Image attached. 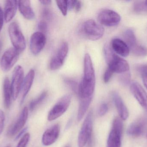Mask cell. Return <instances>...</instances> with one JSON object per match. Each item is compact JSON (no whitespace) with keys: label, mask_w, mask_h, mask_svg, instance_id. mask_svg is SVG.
Returning <instances> with one entry per match:
<instances>
[{"label":"cell","mask_w":147,"mask_h":147,"mask_svg":"<svg viewBox=\"0 0 147 147\" xmlns=\"http://www.w3.org/2000/svg\"><path fill=\"white\" fill-rule=\"evenodd\" d=\"M18 7L19 10L24 18L27 20H32L34 18L35 14L29 0L18 1Z\"/></svg>","instance_id":"obj_19"},{"label":"cell","mask_w":147,"mask_h":147,"mask_svg":"<svg viewBox=\"0 0 147 147\" xmlns=\"http://www.w3.org/2000/svg\"><path fill=\"white\" fill-rule=\"evenodd\" d=\"M6 147H10L9 146H6Z\"/></svg>","instance_id":"obj_44"},{"label":"cell","mask_w":147,"mask_h":147,"mask_svg":"<svg viewBox=\"0 0 147 147\" xmlns=\"http://www.w3.org/2000/svg\"><path fill=\"white\" fill-rule=\"evenodd\" d=\"M130 91L140 105L147 112V94L143 87L136 82L132 83Z\"/></svg>","instance_id":"obj_13"},{"label":"cell","mask_w":147,"mask_h":147,"mask_svg":"<svg viewBox=\"0 0 147 147\" xmlns=\"http://www.w3.org/2000/svg\"><path fill=\"white\" fill-rule=\"evenodd\" d=\"M27 129V128L26 127L25 128L23 129H22L20 133H18V135L16 136V140H17L18 139H19V138H20L22 136H23V134L24 133H26V131Z\"/></svg>","instance_id":"obj_40"},{"label":"cell","mask_w":147,"mask_h":147,"mask_svg":"<svg viewBox=\"0 0 147 147\" xmlns=\"http://www.w3.org/2000/svg\"><path fill=\"white\" fill-rule=\"evenodd\" d=\"M109 107L106 103L102 104L99 107L98 114L100 116H103L108 112Z\"/></svg>","instance_id":"obj_33"},{"label":"cell","mask_w":147,"mask_h":147,"mask_svg":"<svg viewBox=\"0 0 147 147\" xmlns=\"http://www.w3.org/2000/svg\"><path fill=\"white\" fill-rule=\"evenodd\" d=\"M38 28L40 32L45 33L47 31L48 26H47V24L45 22L41 21L38 24Z\"/></svg>","instance_id":"obj_37"},{"label":"cell","mask_w":147,"mask_h":147,"mask_svg":"<svg viewBox=\"0 0 147 147\" xmlns=\"http://www.w3.org/2000/svg\"><path fill=\"white\" fill-rule=\"evenodd\" d=\"M28 115V109L27 107H25L22 110L17 121L9 129L8 135L9 136H13L19 133L25 126L27 121Z\"/></svg>","instance_id":"obj_15"},{"label":"cell","mask_w":147,"mask_h":147,"mask_svg":"<svg viewBox=\"0 0 147 147\" xmlns=\"http://www.w3.org/2000/svg\"><path fill=\"white\" fill-rule=\"evenodd\" d=\"M71 99V96L69 95L61 98L49 112L47 117L48 121H54L63 114L69 108Z\"/></svg>","instance_id":"obj_7"},{"label":"cell","mask_w":147,"mask_h":147,"mask_svg":"<svg viewBox=\"0 0 147 147\" xmlns=\"http://www.w3.org/2000/svg\"><path fill=\"white\" fill-rule=\"evenodd\" d=\"M131 79V75L128 72H125L124 74L121 75L120 80L121 83L124 85H127L130 83Z\"/></svg>","instance_id":"obj_31"},{"label":"cell","mask_w":147,"mask_h":147,"mask_svg":"<svg viewBox=\"0 0 147 147\" xmlns=\"http://www.w3.org/2000/svg\"><path fill=\"white\" fill-rule=\"evenodd\" d=\"M30 134L26 133L22 136L16 147H26L30 140Z\"/></svg>","instance_id":"obj_30"},{"label":"cell","mask_w":147,"mask_h":147,"mask_svg":"<svg viewBox=\"0 0 147 147\" xmlns=\"http://www.w3.org/2000/svg\"><path fill=\"white\" fill-rule=\"evenodd\" d=\"M105 53L108 62L107 68L113 73H124L129 71V66L128 62L115 54L110 48L106 47Z\"/></svg>","instance_id":"obj_2"},{"label":"cell","mask_w":147,"mask_h":147,"mask_svg":"<svg viewBox=\"0 0 147 147\" xmlns=\"http://www.w3.org/2000/svg\"><path fill=\"white\" fill-rule=\"evenodd\" d=\"M42 16L46 20H50L52 17L51 13L48 9H45L43 10Z\"/></svg>","instance_id":"obj_38"},{"label":"cell","mask_w":147,"mask_h":147,"mask_svg":"<svg viewBox=\"0 0 147 147\" xmlns=\"http://www.w3.org/2000/svg\"><path fill=\"white\" fill-rule=\"evenodd\" d=\"M65 82L73 90L74 92L78 93V87L77 83L75 81L67 79H65Z\"/></svg>","instance_id":"obj_32"},{"label":"cell","mask_w":147,"mask_h":147,"mask_svg":"<svg viewBox=\"0 0 147 147\" xmlns=\"http://www.w3.org/2000/svg\"><path fill=\"white\" fill-rule=\"evenodd\" d=\"M5 120V117L4 112L2 110L0 109V135L2 133L4 128Z\"/></svg>","instance_id":"obj_35"},{"label":"cell","mask_w":147,"mask_h":147,"mask_svg":"<svg viewBox=\"0 0 147 147\" xmlns=\"http://www.w3.org/2000/svg\"><path fill=\"white\" fill-rule=\"evenodd\" d=\"M51 0H41L40 1V2L43 5H48L51 4Z\"/></svg>","instance_id":"obj_42"},{"label":"cell","mask_w":147,"mask_h":147,"mask_svg":"<svg viewBox=\"0 0 147 147\" xmlns=\"http://www.w3.org/2000/svg\"><path fill=\"white\" fill-rule=\"evenodd\" d=\"M93 128V113L90 111L82 124L78 137V146L84 147L91 137Z\"/></svg>","instance_id":"obj_4"},{"label":"cell","mask_w":147,"mask_h":147,"mask_svg":"<svg viewBox=\"0 0 147 147\" xmlns=\"http://www.w3.org/2000/svg\"><path fill=\"white\" fill-rule=\"evenodd\" d=\"M111 47L114 51L122 57H126L129 54V47L126 42L120 39H114L111 42Z\"/></svg>","instance_id":"obj_20"},{"label":"cell","mask_w":147,"mask_h":147,"mask_svg":"<svg viewBox=\"0 0 147 147\" xmlns=\"http://www.w3.org/2000/svg\"><path fill=\"white\" fill-rule=\"evenodd\" d=\"M130 50L134 54L137 56H145L147 55V48L138 44Z\"/></svg>","instance_id":"obj_26"},{"label":"cell","mask_w":147,"mask_h":147,"mask_svg":"<svg viewBox=\"0 0 147 147\" xmlns=\"http://www.w3.org/2000/svg\"><path fill=\"white\" fill-rule=\"evenodd\" d=\"M147 124L146 119L142 118L137 120L129 126L127 130V133L132 137H139L143 133Z\"/></svg>","instance_id":"obj_16"},{"label":"cell","mask_w":147,"mask_h":147,"mask_svg":"<svg viewBox=\"0 0 147 147\" xmlns=\"http://www.w3.org/2000/svg\"><path fill=\"white\" fill-rule=\"evenodd\" d=\"M20 53L13 47L4 52L0 61V66L3 71L7 72L13 68L19 59Z\"/></svg>","instance_id":"obj_8"},{"label":"cell","mask_w":147,"mask_h":147,"mask_svg":"<svg viewBox=\"0 0 147 147\" xmlns=\"http://www.w3.org/2000/svg\"><path fill=\"white\" fill-rule=\"evenodd\" d=\"M3 19H4L3 13V12L2 9L0 7V33L1 31L3 26Z\"/></svg>","instance_id":"obj_39"},{"label":"cell","mask_w":147,"mask_h":147,"mask_svg":"<svg viewBox=\"0 0 147 147\" xmlns=\"http://www.w3.org/2000/svg\"><path fill=\"white\" fill-rule=\"evenodd\" d=\"M47 91H44L42 92L38 97L37 98L33 100L32 102H30L29 104V109L31 111H33L34 110L37 106H38L40 103L44 101L47 96Z\"/></svg>","instance_id":"obj_25"},{"label":"cell","mask_w":147,"mask_h":147,"mask_svg":"<svg viewBox=\"0 0 147 147\" xmlns=\"http://www.w3.org/2000/svg\"><path fill=\"white\" fill-rule=\"evenodd\" d=\"M134 10L136 13L147 12V5L145 1H137L135 2L134 5Z\"/></svg>","instance_id":"obj_27"},{"label":"cell","mask_w":147,"mask_h":147,"mask_svg":"<svg viewBox=\"0 0 147 147\" xmlns=\"http://www.w3.org/2000/svg\"><path fill=\"white\" fill-rule=\"evenodd\" d=\"M123 130V124L121 120L119 117H116L108 137L107 147H121Z\"/></svg>","instance_id":"obj_5"},{"label":"cell","mask_w":147,"mask_h":147,"mask_svg":"<svg viewBox=\"0 0 147 147\" xmlns=\"http://www.w3.org/2000/svg\"><path fill=\"white\" fill-rule=\"evenodd\" d=\"M96 84L95 70L90 54H86L84 59V77L80 83L78 94L80 99L92 98Z\"/></svg>","instance_id":"obj_1"},{"label":"cell","mask_w":147,"mask_h":147,"mask_svg":"<svg viewBox=\"0 0 147 147\" xmlns=\"http://www.w3.org/2000/svg\"><path fill=\"white\" fill-rule=\"evenodd\" d=\"M136 69L142 76L147 74V64L138 65L136 66Z\"/></svg>","instance_id":"obj_34"},{"label":"cell","mask_w":147,"mask_h":147,"mask_svg":"<svg viewBox=\"0 0 147 147\" xmlns=\"http://www.w3.org/2000/svg\"><path fill=\"white\" fill-rule=\"evenodd\" d=\"M112 96L120 118L121 120L125 121L128 118L129 116V113L127 107L124 104L121 98L117 92H113Z\"/></svg>","instance_id":"obj_17"},{"label":"cell","mask_w":147,"mask_h":147,"mask_svg":"<svg viewBox=\"0 0 147 147\" xmlns=\"http://www.w3.org/2000/svg\"><path fill=\"white\" fill-rule=\"evenodd\" d=\"M60 126L57 124L47 129L43 134L42 143L45 146H50L56 142L60 134Z\"/></svg>","instance_id":"obj_14"},{"label":"cell","mask_w":147,"mask_h":147,"mask_svg":"<svg viewBox=\"0 0 147 147\" xmlns=\"http://www.w3.org/2000/svg\"><path fill=\"white\" fill-rule=\"evenodd\" d=\"M83 33L86 38L92 41L101 39L104 33V28L92 20H86L83 24Z\"/></svg>","instance_id":"obj_6"},{"label":"cell","mask_w":147,"mask_h":147,"mask_svg":"<svg viewBox=\"0 0 147 147\" xmlns=\"http://www.w3.org/2000/svg\"><path fill=\"white\" fill-rule=\"evenodd\" d=\"M3 96L4 104L6 108H9L10 107L12 98V91L11 88V83L8 78L5 77L3 80Z\"/></svg>","instance_id":"obj_22"},{"label":"cell","mask_w":147,"mask_h":147,"mask_svg":"<svg viewBox=\"0 0 147 147\" xmlns=\"http://www.w3.org/2000/svg\"><path fill=\"white\" fill-rule=\"evenodd\" d=\"M113 74V73L112 71L107 68L104 75V82L106 83H109Z\"/></svg>","instance_id":"obj_36"},{"label":"cell","mask_w":147,"mask_h":147,"mask_svg":"<svg viewBox=\"0 0 147 147\" xmlns=\"http://www.w3.org/2000/svg\"><path fill=\"white\" fill-rule=\"evenodd\" d=\"M69 52V45L66 42L61 44L56 53L52 58L50 63V69L56 70L59 69L63 64Z\"/></svg>","instance_id":"obj_10"},{"label":"cell","mask_w":147,"mask_h":147,"mask_svg":"<svg viewBox=\"0 0 147 147\" xmlns=\"http://www.w3.org/2000/svg\"><path fill=\"white\" fill-rule=\"evenodd\" d=\"M8 33L13 47L20 52L24 51L26 48V39L17 22H14L9 24Z\"/></svg>","instance_id":"obj_3"},{"label":"cell","mask_w":147,"mask_h":147,"mask_svg":"<svg viewBox=\"0 0 147 147\" xmlns=\"http://www.w3.org/2000/svg\"><path fill=\"white\" fill-rule=\"evenodd\" d=\"M98 19L102 25L109 27L117 26L121 20V16L118 13L109 9L102 10L98 14Z\"/></svg>","instance_id":"obj_11"},{"label":"cell","mask_w":147,"mask_h":147,"mask_svg":"<svg viewBox=\"0 0 147 147\" xmlns=\"http://www.w3.org/2000/svg\"><path fill=\"white\" fill-rule=\"evenodd\" d=\"M46 43V37L45 34L40 32L34 33L30 38V47L31 52L37 55L43 50Z\"/></svg>","instance_id":"obj_12"},{"label":"cell","mask_w":147,"mask_h":147,"mask_svg":"<svg viewBox=\"0 0 147 147\" xmlns=\"http://www.w3.org/2000/svg\"><path fill=\"white\" fill-rule=\"evenodd\" d=\"M35 77V72L33 70H30L26 76L23 81V84L22 87V103L24 102L27 95L28 94L32 87Z\"/></svg>","instance_id":"obj_21"},{"label":"cell","mask_w":147,"mask_h":147,"mask_svg":"<svg viewBox=\"0 0 147 147\" xmlns=\"http://www.w3.org/2000/svg\"><path fill=\"white\" fill-rule=\"evenodd\" d=\"M18 1H6L4 4V19L6 22H9L13 20L16 14L18 7Z\"/></svg>","instance_id":"obj_18"},{"label":"cell","mask_w":147,"mask_h":147,"mask_svg":"<svg viewBox=\"0 0 147 147\" xmlns=\"http://www.w3.org/2000/svg\"><path fill=\"white\" fill-rule=\"evenodd\" d=\"M24 79L23 68L21 66H17L15 68L13 71L12 82L11 83L12 98L14 100L17 99L20 94Z\"/></svg>","instance_id":"obj_9"},{"label":"cell","mask_w":147,"mask_h":147,"mask_svg":"<svg viewBox=\"0 0 147 147\" xmlns=\"http://www.w3.org/2000/svg\"><path fill=\"white\" fill-rule=\"evenodd\" d=\"M145 2H146V5H147V1H145Z\"/></svg>","instance_id":"obj_43"},{"label":"cell","mask_w":147,"mask_h":147,"mask_svg":"<svg viewBox=\"0 0 147 147\" xmlns=\"http://www.w3.org/2000/svg\"><path fill=\"white\" fill-rule=\"evenodd\" d=\"M125 42L130 49L137 45L136 39L134 31L132 29H128L125 31L124 34Z\"/></svg>","instance_id":"obj_24"},{"label":"cell","mask_w":147,"mask_h":147,"mask_svg":"<svg viewBox=\"0 0 147 147\" xmlns=\"http://www.w3.org/2000/svg\"><path fill=\"white\" fill-rule=\"evenodd\" d=\"M56 3L58 7L60 9L63 15L65 16L67 15V11H68V1L59 0V1H56Z\"/></svg>","instance_id":"obj_28"},{"label":"cell","mask_w":147,"mask_h":147,"mask_svg":"<svg viewBox=\"0 0 147 147\" xmlns=\"http://www.w3.org/2000/svg\"><path fill=\"white\" fill-rule=\"evenodd\" d=\"M92 98L80 99L79 106L78 117H77V119L78 121H80L83 119L85 114L87 111L89 107H90Z\"/></svg>","instance_id":"obj_23"},{"label":"cell","mask_w":147,"mask_h":147,"mask_svg":"<svg viewBox=\"0 0 147 147\" xmlns=\"http://www.w3.org/2000/svg\"><path fill=\"white\" fill-rule=\"evenodd\" d=\"M65 147H69L68 146H65Z\"/></svg>","instance_id":"obj_45"},{"label":"cell","mask_w":147,"mask_h":147,"mask_svg":"<svg viewBox=\"0 0 147 147\" xmlns=\"http://www.w3.org/2000/svg\"><path fill=\"white\" fill-rule=\"evenodd\" d=\"M68 9H73L75 12L80 11L82 7L81 1H68Z\"/></svg>","instance_id":"obj_29"},{"label":"cell","mask_w":147,"mask_h":147,"mask_svg":"<svg viewBox=\"0 0 147 147\" xmlns=\"http://www.w3.org/2000/svg\"><path fill=\"white\" fill-rule=\"evenodd\" d=\"M142 80L145 87L147 89V74L142 75Z\"/></svg>","instance_id":"obj_41"}]
</instances>
